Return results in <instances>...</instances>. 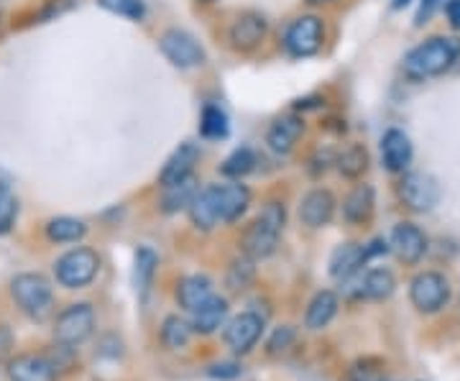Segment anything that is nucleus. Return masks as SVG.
Instances as JSON below:
<instances>
[{
  "instance_id": "0eeeda50",
  "label": "nucleus",
  "mask_w": 460,
  "mask_h": 381,
  "mask_svg": "<svg viewBox=\"0 0 460 381\" xmlns=\"http://www.w3.org/2000/svg\"><path fill=\"white\" fill-rule=\"evenodd\" d=\"M410 299L411 305L425 315L440 313L450 299V282L440 271H422L411 279Z\"/></svg>"
},
{
  "instance_id": "9b49d317",
  "label": "nucleus",
  "mask_w": 460,
  "mask_h": 381,
  "mask_svg": "<svg viewBox=\"0 0 460 381\" xmlns=\"http://www.w3.org/2000/svg\"><path fill=\"white\" fill-rule=\"evenodd\" d=\"M399 198L414 213H428L440 199V187H438V182L429 174L410 172L399 182Z\"/></svg>"
},
{
  "instance_id": "39448f33",
  "label": "nucleus",
  "mask_w": 460,
  "mask_h": 381,
  "mask_svg": "<svg viewBox=\"0 0 460 381\" xmlns=\"http://www.w3.org/2000/svg\"><path fill=\"white\" fill-rule=\"evenodd\" d=\"M100 256L93 249H72L54 261V277L65 289H83L98 277Z\"/></svg>"
},
{
  "instance_id": "6ab92c4d",
  "label": "nucleus",
  "mask_w": 460,
  "mask_h": 381,
  "mask_svg": "<svg viewBox=\"0 0 460 381\" xmlns=\"http://www.w3.org/2000/svg\"><path fill=\"white\" fill-rule=\"evenodd\" d=\"M210 297H215V287L213 279L205 274H190V277H181L177 282V302L187 313H195Z\"/></svg>"
},
{
  "instance_id": "bb28decb",
  "label": "nucleus",
  "mask_w": 460,
  "mask_h": 381,
  "mask_svg": "<svg viewBox=\"0 0 460 381\" xmlns=\"http://www.w3.org/2000/svg\"><path fill=\"white\" fill-rule=\"evenodd\" d=\"M190 341H192V325H190V320H184L180 315H169L162 323V343L169 350L187 349Z\"/></svg>"
},
{
  "instance_id": "20e7f679",
  "label": "nucleus",
  "mask_w": 460,
  "mask_h": 381,
  "mask_svg": "<svg viewBox=\"0 0 460 381\" xmlns=\"http://www.w3.org/2000/svg\"><path fill=\"white\" fill-rule=\"evenodd\" d=\"M11 295L16 299V305L21 307V313L31 317V320H47L51 315L54 307V289L47 277L41 274H16L11 279Z\"/></svg>"
},
{
  "instance_id": "412c9836",
  "label": "nucleus",
  "mask_w": 460,
  "mask_h": 381,
  "mask_svg": "<svg viewBox=\"0 0 460 381\" xmlns=\"http://www.w3.org/2000/svg\"><path fill=\"white\" fill-rule=\"evenodd\" d=\"M361 266H366L361 244H341L338 249L332 251V256H330V274L338 282H345V279L356 277L361 271Z\"/></svg>"
},
{
  "instance_id": "9d476101",
  "label": "nucleus",
  "mask_w": 460,
  "mask_h": 381,
  "mask_svg": "<svg viewBox=\"0 0 460 381\" xmlns=\"http://www.w3.org/2000/svg\"><path fill=\"white\" fill-rule=\"evenodd\" d=\"M162 54L180 69H192L205 62V49L199 47V41L190 31L181 29H169L159 41Z\"/></svg>"
},
{
  "instance_id": "4be33fe9",
  "label": "nucleus",
  "mask_w": 460,
  "mask_h": 381,
  "mask_svg": "<svg viewBox=\"0 0 460 381\" xmlns=\"http://www.w3.org/2000/svg\"><path fill=\"white\" fill-rule=\"evenodd\" d=\"M338 307H341V299H338L335 292H330V289L317 292V295L310 299V305H307L305 328H307V331H323V328H328L330 323H332V317L338 315Z\"/></svg>"
},
{
  "instance_id": "f704fd0d",
  "label": "nucleus",
  "mask_w": 460,
  "mask_h": 381,
  "mask_svg": "<svg viewBox=\"0 0 460 381\" xmlns=\"http://www.w3.org/2000/svg\"><path fill=\"white\" fill-rule=\"evenodd\" d=\"M292 343H295V328L284 325V328H277V331H274V335H271L269 343H266V349H269L271 356H279V353H284Z\"/></svg>"
},
{
  "instance_id": "72a5a7b5",
  "label": "nucleus",
  "mask_w": 460,
  "mask_h": 381,
  "mask_svg": "<svg viewBox=\"0 0 460 381\" xmlns=\"http://www.w3.org/2000/svg\"><path fill=\"white\" fill-rule=\"evenodd\" d=\"M228 289L230 292H243L248 284L253 282V259H241V261H233L228 269Z\"/></svg>"
},
{
  "instance_id": "7c9ffc66",
  "label": "nucleus",
  "mask_w": 460,
  "mask_h": 381,
  "mask_svg": "<svg viewBox=\"0 0 460 381\" xmlns=\"http://www.w3.org/2000/svg\"><path fill=\"white\" fill-rule=\"evenodd\" d=\"M253 166H256V154L248 146H241V149L233 151L228 159L220 164V172L226 177H230V180H241V177H246L248 172H253Z\"/></svg>"
},
{
  "instance_id": "cd10ccee",
  "label": "nucleus",
  "mask_w": 460,
  "mask_h": 381,
  "mask_svg": "<svg viewBox=\"0 0 460 381\" xmlns=\"http://www.w3.org/2000/svg\"><path fill=\"white\" fill-rule=\"evenodd\" d=\"M199 133H202L205 138H210V141L226 138L230 133V123L228 116H226V111L217 108V105H205L202 118H199Z\"/></svg>"
},
{
  "instance_id": "6e6552de",
  "label": "nucleus",
  "mask_w": 460,
  "mask_h": 381,
  "mask_svg": "<svg viewBox=\"0 0 460 381\" xmlns=\"http://www.w3.org/2000/svg\"><path fill=\"white\" fill-rule=\"evenodd\" d=\"M325 39V26L317 16H299L289 23V29L284 33V49L289 51L296 59L313 57L323 47Z\"/></svg>"
},
{
  "instance_id": "4468645a",
  "label": "nucleus",
  "mask_w": 460,
  "mask_h": 381,
  "mask_svg": "<svg viewBox=\"0 0 460 381\" xmlns=\"http://www.w3.org/2000/svg\"><path fill=\"white\" fill-rule=\"evenodd\" d=\"M8 381H57V368L47 353H21L8 361Z\"/></svg>"
},
{
  "instance_id": "a211bd4d",
  "label": "nucleus",
  "mask_w": 460,
  "mask_h": 381,
  "mask_svg": "<svg viewBox=\"0 0 460 381\" xmlns=\"http://www.w3.org/2000/svg\"><path fill=\"white\" fill-rule=\"evenodd\" d=\"M381 159L389 172H404L411 164L410 136L399 128H389L381 138Z\"/></svg>"
},
{
  "instance_id": "ddd939ff",
  "label": "nucleus",
  "mask_w": 460,
  "mask_h": 381,
  "mask_svg": "<svg viewBox=\"0 0 460 381\" xmlns=\"http://www.w3.org/2000/svg\"><path fill=\"white\" fill-rule=\"evenodd\" d=\"M335 205L338 202H335V195L330 190H325V187L310 190L299 202V220L307 228H323L335 216Z\"/></svg>"
},
{
  "instance_id": "2f4dec72",
  "label": "nucleus",
  "mask_w": 460,
  "mask_h": 381,
  "mask_svg": "<svg viewBox=\"0 0 460 381\" xmlns=\"http://www.w3.org/2000/svg\"><path fill=\"white\" fill-rule=\"evenodd\" d=\"M100 8H105L108 13L128 18V21H141L146 16V5L144 0H98Z\"/></svg>"
},
{
  "instance_id": "b1692460",
  "label": "nucleus",
  "mask_w": 460,
  "mask_h": 381,
  "mask_svg": "<svg viewBox=\"0 0 460 381\" xmlns=\"http://www.w3.org/2000/svg\"><path fill=\"white\" fill-rule=\"evenodd\" d=\"M358 284H361V297L381 302V299L392 297L396 279L389 269H368L366 274L358 271Z\"/></svg>"
},
{
  "instance_id": "f03ea898",
  "label": "nucleus",
  "mask_w": 460,
  "mask_h": 381,
  "mask_svg": "<svg viewBox=\"0 0 460 381\" xmlns=\"http://www.w3.org/2000/svg\"><path fill=\"white\" fill-rule=\"evenodd\" d=\"M460 57V41L453 36H432L428 41H422L420 47L407 54L404 59V72L411 80H428L438 77L445 69L456 65Z\"/></svg>"
},
{
  "instance_id": "c9c22d12",
  "label": "nucleus",
  "mask_w": 460,
  "mask_h": 381,
  "mask_svg": "<svg viewBox=\"0 0 460 381\" xmlns=\"http://www.w3.org/2000/svg\"><path fill=\"white\" fill-rule=\"evenodd\" d=\"M440 3H443V0H422V3H420V8H417L414 23H417V26H425L429 18H432V13L440 8Z\"/></svg>"
},
{
  "instance_id": "2eb2a0df",
  "label": "nucleus",
  "mask_w": 460,
  "mask_h": 381,
  "mask_svg": "<svg viewBox=\"0 0 460 381\" xmlns=\"http://www.w3.org/2000/svg\"><path fill=\"white\" fill-rule=\"evenodd\" d=\"M199 162V146L192 141H184L177 149L172 151V156L166 159L162 172H159V184L162 187H172V184L181 182L187 177H192V169Z\"/></svg>"
},
{
  "instance_id": "e433bc0d",
  "label": "nucleus",
  "mask_w": 460,
  "mask_h": 381,
  "mask_svg": "<svg viewBox=\"0 0 460 381\" xmlns=\"http://www.w3.org/2000/svg\"><path fill=\"white\" fill-rule=\"evenodd\" d=\"M238 374H241L238 364H215L210 368V377H215V379H235Z\"/></svg>"
},
{
  "instance_id": "4c0bfd02",
  "label": "nucleus",
  "mask_w": 460,
  "mask_h": 381,
  "mask_svg": "<svg viewBox=\"0 0 460 381\" xmlns=\"http://www.w3.org/2000/svg\"><path fill=\"white\" fill-rule=\"evenodd\" d=\"M445 13H447L450 26L460 31V0H447V3H445Z\"/></svg>"
},
{
  "instance_id": "f3484780",
  "label": "nucleus",
  "mask_w": 460,
  "mask_h": 381,
  "mask_svg": "<svg viewBox=\"0 0 460 381\" xmlns=\"http://www.w3.org/2000/svg\"><path fill=\"white\" fill-rule=\"evenodd\" d=\"M302 136H305V120L302 118L281 116L271 123V128L266 133V144L277 154H289L299 144Z\"/></svg>"
},
{
  "instance_id": "5701e85b",
  "label": "nucleus",
  "mask_w": 460,
  "mask_h": 381,
  "mask_svg": "<svg viewBox=\"0 0 460 381\" xmlns=\"http://www.w3.org/2000/svg\"><path fill=\"white\" fill-rule=\"evenodd\" d=\"M374 187L371 184H358L343 202V216L350 226H363L374 217Z\"/></svg>"
},
{
  "instance_id": "ea45409f",
  "label": "nucleus",
  "mask_w": 460,
  "mask_h": 381,
  "mask_svg": "<svg viewBox=\"0 0 460 381\" xmlns=\"http://www.w3.org/2000/svg\"><path fill=\"white\" fill-rule=\"evenodd\" d=\"M307 3H328V0H307Z\"/></svg>"
},
{
  "instance_id": "58836bf2",
  "label": "nucleus",
  "mask_w": 460,
  "mask_h": 381,
  "mask_svg": "<svg viewBox=\"0 0 460 381\" xmlns=\"http://www.w3.org/2000/svg\"><path fill=\"white\" fill-rule=\"evenodd\" d=\"M410 3L411 0H392V8H394V11H402V8H407Z\"/></svg>"
},
{
  "instance_id": "a878e982",
  "label": "nucleus",
  "mask_w": 460,
  "mask_h": 381,
  "mask_svg": "<svg viewBox=\"0 0 460 381\" xmlns=\"http://www.w3.org/2000/svg\"><path fill=\"white\" fill-rule=\"evenodd\" d=\"M84 233H87V226L77 217L59 216L51 217L47 223V238L51 244H77V241H83Z\"/></svg>"
},
{
  "instance_id": "aec40b11",
  "label": "nucleus",
  "mask_w": 460,
  "mask_h": 381,
  "mask_svg": "<svg viewBox=\"0 0 460 381\" xmlns=\"http://www.w3.org/2000/svg\"><path fill=\"white\" fill-rule=\"evenodd\" d=\"M228 299L223 297H210L202 307H198L195 313H190L192 320H190V325H192V332H199V335H213L215 331H220L223 325H226V320H228Z\"/></svg>"
},
{
  "instance_id": "473e14b6",
  "label": "nucleus",
  "mask_w": 460,
  "mask_h": 381,
  "mask_svg": "<svg viewBox=\"0 0 460 381\" xmlns=\"http://www.w3.org/2000/svg\"><path fill=\"white\" fill-rule=\"evenodd\" d=\"M18 216V199L8 184L0 182V235L11 233Z\"/></svg>"
},
{
  "instance_id": "c756f323",
  "label": "nucleus",
  "mask_w": 460,
  "mask_h": 381,
  "mask_svg": "<svg viewBox=\"0 0 460 381\" xmlns=\"http://www.w3.org/2000/svg\"><path fill=\"white\" fill-rule=\"evenodd\" d=\"M154 274H156V253L151 249H138V253H136L133 282H136V289L141 292V297H146L148 287L154 282Z\"/></svg>"
},
{
  "instance_id": "79ce46f5",
  "label": "nucleus",
  "mask_w": 460,
  "mask_h": 381,
  "mask_svg": "<svg viewBox=\"0 0 460 381\" xmlns=\"http://www.w3.org/2000/svg\"><path fill=\"white\" fill-rule=\"evenodd\" d=\"M205 3H210V0H205Z\"/></svg>"
},
{
  "instance_id": "a19ab883",
  "label": "nucleus",
  "mask_w": 460,
  "mask_h": 381,
  "mask_svg": "<svg viewBox=\"0 0 460 381\" xmlns=\"http://www.w3.org/2000/svg\"><path fill=\"white\" fill-rule=\"evenodd\" d=\"M381 381H392V379H381Z\"/></svg>"
},
{
  "instance_id": "423d86ee",
  "label": "nucleus",
  "mask_w": 460,
  "mask_h": 381,
  "mask_svg": "<svg viewBox=\"0 0 460 381\" xmlns=\"http://www.w3.org/2000/svg\"><path fill=\"white\" fill-rule=\"evenodd\" d=\"M95 310L90 302H75L65 307L57 323H54V341L69 346V349H77L83 346L84 341L95 332Z\"/></svg>"
},
{
  "instance_id": "7ed1b4c3",
  "label": "nucleus",
  "mask_w": 460,
  "mask_h": 381,
  "mask_svg": "<svg viewBox=\"0 0 460 381\" xmlns=\"http://www.w3.org/2000/svg\"><path fill=\"white\" fill-rule=\"evenodd\" d=\"M284 223H287L284 205L281 202H269L261 213L253 217V223L248 226L243 238H241V249H243L248 259H253V261L269 259L279 246Z\"/></svg>"
},
{
  "instance_id": "1a4fd4ad",
  "label": "nucleus",
  "mask_w": 460,
  "mask_h": 381,
  "mask_svg": "<svg viewBox=\"0 0 460 381\" xmlns=\"http://www.w3.org/2000/svg\"><path fill=\"white\" fill-rule=\"evenodd\" d=\"M223 328H226V331H223V341H226V346H228L230 353L246 356V353H251V350L256 349V343L261 341L266 323H263V317L259 315V313L246 310V313H241V315H235L233 320H228Z\"/></svg>"
},
{
  "instance_id": "dca6fc26",
  "label": "nucleus",
  "mask_w": 460,
  "mask_h": 381,
  "mask_svg": "<svg viewBox=\"0 0 460 381\" xmlns=\"http://www.w3.org/2000/svg\"><path fill=\"white\" fill-rule=\"evenodd\" d=\"M266 36V21L259 13H243V16L235 18V23L230 26V47L235 51H253Z\"/></svg>"
},
{
  "instance_id": "f8f14e48",
  "label": "nucleus",
  "mask_w": 460,
  "mask_h": 381,
  "mask_svg": "<svg viewBox=\"0 0 460 381\" xmlns=\"http://www.w3.org/2000/svg\"><path fill=\"white\" fill-rule=\"evenodd\" d=\"M389 249L394 251L396 259L402 264L414 266L425 256V251H428V238H425V233L420 231L414 223H399L394 231H392Z\"/></svg>"
},
{
  "instance_id": "393cba45",
  "label": "nucleus",
  "mask_w": 460,
  "mask_h": 381,
  "mask_svg": "<svg viewBox=\"0 0 460 381\" xmlns=\"http://www.w3.org/2000/svg\"><path fill=\"white\" fill-rule=\"evenodd\" d=\"M199 192V184L195 177H187L181 182L164 187V198H162V210L166 216H174L180 210H187L192 205V199Z\"/></svg>"
},
{
  "instance_id": "c85d7f7f",
  "label": "nucleus",
  "mask_w": 460,
  "mask_h": 381,
  "mask_svg": "<svg viewBox=\"0 0 460 381\" xmlns=\"http://www.w3.org/2000/svg\"><path fill=\"white\" fill-rule=\"evenodd\" d=\"M335 164H338L343 177H348V180H358L363 172L368 169V154H366L363 146L353 144V146H348V149H343L335 156Z\"/></svg>"
},
{
  "instance_id": "f257e3e1",
  "label": "nucleus",
  "mask_w": 460,
  "mask_h": 381,
  "mask_svg": "<svg viewBox=\"0 0 460 381\" xmlns=\"http://www.w3.org/2000/svg\"><path fill=\"white\" fill-rule=\"evenodd\" d=\"M251 205V190L241 182L208 184L187 208L198 231H213L220 223H235Z\"/></svg>"
}]
</instances>
